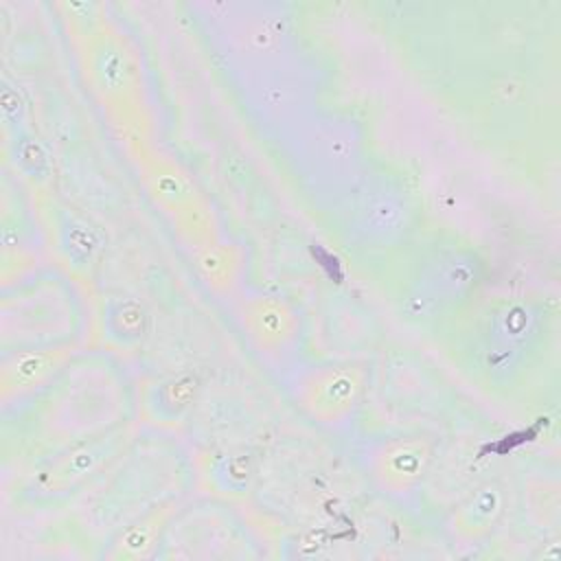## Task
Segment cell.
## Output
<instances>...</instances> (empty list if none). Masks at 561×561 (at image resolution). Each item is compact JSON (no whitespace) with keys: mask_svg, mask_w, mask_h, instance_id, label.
I'll return each mask as SVG.
<instances>
[{"mask_svg":"<svg viewBox=\"0 0 561 561\" xmlns=\"http://www.w3.org/2000/svg\"><path fill=\"white\" fill-rule=\"evenodd\" d=\"M149 333V311L134 296H110L99 309V340L114 353H134Z\"/></svg>","mask_w":561,"mask_h":561,"instance_id":"14","label":"cell"},{"mask_svg":"<svg viewBox=\"0 0 561 561\" xmlns=\"http://www.w3.org/2000/svg\"><path fill=\"white\" fill-rule=\"evenodd\" d=\"M480 283V263L467 250L436 254L416 276L410 291L414 313L421 318L440 316L460 305Z\"/></svg>","mask_w":561,"mask_h":561,"instance_id":"8","label":"cell"},{"mask_svg":"<svg viewBox=\"0 0 561 561\" xmlns=\"http://www.w3.org/2000/svg\"><path fill=\"white\" fill-rule=\"evenodd\" d=\"M131 436V427L118 423L68 443L31 473L22 495L33 504H55L81 493L123 456Z\"/></svg>","mask_w":561,"mask_h":561,"instance_id":"3","label":"cell"},{"mask_svg":"<svg viewBox=\"0 0 561 561\" xmlns=\"http://www.w3.org/2000/svg\"><path fill=\"white\" fill-rule=\"evenodd\" d=\"M436 460V440L425 432H397L362 451L368 482L388 500H410L427 480Z\"/></svg>","mask_w":561,"mask_h":561,"instance_id":"5","label":"cell"},{"mask_svg":"<svg viewBox=\"0 0 561 561\" xmlns=\"http://www.w3.org/2000/svg\"><path fill=\"white\" fill-rule=\"evenodd\" d=\"M77 346L70 340L33 342L7 351L0 359V401L24 403L48 390L68 368Z\"/></svg>","mask_w":561,"mask_h":561,"instance_id":"7","label":"cell"},{"mask_svg":"<svg viewBox=\"0 0 561 561\" xmlns=\"http://www.w3.org/2000/svg\"><path fill=\"white\" fill-rule=\"evenodd\" d=\"M368 390V366L355 359L320 362L289 381L294 408L313 425L337 432L359 412Z\"/></svg>","mask_w":561,"mask_h":561,"instance_id":"4","label":"cell"},{"mask_svg":"<svg viewBox=\"0 0 561 561\" xmlns=\"http://www.w3.org/2000/svg\"><path fill=\"white\" fill-rule=\"evenodd\" d=\"M44 232L53 256L77 278L92 274L105 248V234L70 204L46 199L42 204Z\"/></svg>","mask_w":561,"mask_h":561,"instance_id":"9","label":"cell"},{"mask_svg":"<svg viewBox=\"0 0 561 561\" xmlns=\"http://www.w3.org/2000/svg\"><path fill=\"white\" fill-rule=\"evenodd\" d=\"M79 68L105 116L127 136H142L145 77L131 42L116 26L99 20L81 31Z\"/></svg>","mask_w":561,"mask_h":561,"instance_id":"1","label":"cell"},{"mask_svg":"<svg viewBox=\"0 0 561 561\" xmlns=\"http://www.w3.org/2000/svg\"><path fill=\"white\" fill-rule=\"evenodd\" d=\"M127 151L138 169L147 197L186 248L195 252L221 239L219 219L210 199L178 160L156 149L145 136H127Z\"/></svg>","mask_w":561,"mask_h":561,"instance_id":"2","label":"cell"},{"mask_svg":"<svg viewBox=\"0 0 561 561\" xmlns=\"http://www.w3.org/2000/svg\"><path fill=\"white\" fill-rule=\"evenodd\" d=\"M506 508L508 489L500 480H486L458 502L449 517V530L462 543L480 541L502 524Z\"/></svg>","mask_w":561,"mask_h":561,"instance_id":"12","label":"cell"},{"mask_svg":"<svg viewBox=\"0 0 561 561\" xmlns=\"http://www.w3.org/2000/svg\"><path fill=\"white\" fill-rule=\"evenodd\" d=\"M237 320L245 340L263 355L276 357L291 351L300 337V311L289 298L256 291L239 300Z\"/></svg>","mask_w":561,"mask_h":561,"instance_id":"10","label":"cell"},{"mask_svg":"<svg viewBox=\"0 0 561 561\" xmlns=\"http://www.w3.org/2000/svg\"><path fill=\"white\" fill-rule=\"evenodd\" d=\"M539 309L524 300H506L486 313L478 335V370L500 381L513 375L539 340Z\"/></svg>","mask_w":561,"mask_h":561,"instance_id":"6","label":"cell"},{"mask_svg":"<svg viewBox=\"0 0 561 561\" xmlns=\"http://www.w3.org/2000/svg\"><path fill=\"white\" fill-rule=\"evenodd\" d=\"M193 265L199 280L215 296H230L243 276V250L228 241H217L193 252Z\"/></svg>","mask_w":561,"mask_h":561,"instance_id":"15","label":"cell"},{"mask_svg":"<svg viewBox=\"0 0 561 561\" xmlns=\"http://www.w3.org/2000/svg\"><path fill=\"white\" fill-rule=\"evenodd\" d=\"M13 160L15 169L33 180L35 184L46 182L53 171V160L48 147L28 131H15V145H13Z\"/></svg>","mask_w":561,"mask_h":561,"instance_id":"17","label":"cell"},{"mask_svg":"<svg viewBox=\"0 0 561 561\" xmlns=\"http://www.w3.org/2000/svg\"><path fill=\"white\" fill-rule=\"evenodd\" d=\"M254 476L252 456L245 451H226L215 458L213 467L208 469L210 484L230 495H243L250 489Z\"/></svg>","mask_w":561,"mask_h":561,"instance_id":"16","label":"cell"},{"mask_svg":"<svg viewBox=\"0 0 561 561\" xmlns=\"http://www.w3.org/2000/svg\"><path fill=\"white\" fill-rule=\"evenodd\" d=\"M199 377L193 370H180L145 383L140 392V412L156 427H175L191 414L197 394Z\"/></svg>","mask_w":561,"mask_h":561,"instance_id":"13","label":"cell"},{"mask_svg":"<svg viewBox=\"0 0 561 561\" xmlns=\"http://www.w3.org/2000/svg\"><path fill=\"white\" fill-rule=\"evenodd\" d=\"M175 508H178L175 500L156 502L145 513H140L134 519H129L127 524H123L105 541L101 557L107 561L151 559L164 539V533L175 515Z\"/></svg>","mask_w":561,"mask_h":561,"instance_id":"11","label":"cell"}]
</instances>
